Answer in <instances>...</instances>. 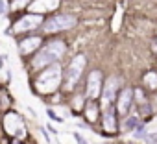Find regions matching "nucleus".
I'll return each instance as SVG.
<instances>
[{"instance_id":"1","label":"nucleus","mask_w":157,"mask_h":144,"mask_svg":"<svg viewBox=\"0 0 157 144\" xmlns=\"http://www.w3.org/2000/svg\"><path fill=\"white\" fill-rule=\"evenodd\" d=\"M63 54H65V43L63 41H52L44 48H41V52L33 59V66L41 68L46 65H54V61H57Z\"/></svg>"},{"instance_id":"2","label":"nucleus","mask_w":157,"mask_h":144,"mask_svg":"<svg viewBox=\"0 0 157 144\" xmlns=\"http://www.w3.org/2000/svg\"><path fill=\"white\" fill-rule=\"evenodd\" d=\"M59 78H61V68H59V65H50V66L43 72V74L39 76V80H37V89H39L41 93L48 94V93H52V91L57 89Z\"/></svg>"},{"instance_id":"3","label":"nucleus","mask_w":157,"mask_h":144,"mask_svg":"<svg viewBox=\"0 0 157 144\" xmlns=\"http://www.w3.org/2000/svg\"><path fill=\"white\" fill-rule=\"evenodd\" d=\"M83 66H85V55L83 54H78L70 63H68V68H67V89H74V85L78 83V80L82 78V72H83Z\"/></svg>"},{"instance_id":"4","label":"nucleus","mask_w":157,"mask_h":144,"mask_svg":"<svg viewBox=\"0 0 157 144\" xmlns=\"http://www.w3.org/2000/svg\"><path fill=\"white\" fill-rule=\"evenodd\" d=\"M76 26V19L72 15H57L54 19H48L43 26V30L46 33H52V32H63V30H68Z\"/></svg>"},{"instance_id":"5","label":"nucleus","mask_w":157,"mask_h":144,"mask_svg":"<svg viewBox=\"0 0 157 144\" xmlns=\"http://www.w3.org/2000/svg\"><path fill=\"white\" fill-rule=\"evenodd\" d=\"M117 89H118V80L117 78H109L105 87H104V93H102V109H104V113L111 111V104L117 98Z\"/></svg>"},{"instance_id":"6","label":"nucleus","mask_w":157,"mask_h":144,"mask_svg":"<svg viewBox=\"0 0 157 144\" xmlns=\"http://www.w3.org/2000/svg\"><path fill=\"white\" fill-rule=\"evenodd\" d=\"M100 94H102V72L93 70L89 74V78H87V96L91 100H94Z\"/></svg>"},{"instance_id":"7","label":"nucleus","mask_w":157,"mask_h":144,"mask_svg":"<svg viewBox=\"0 0 157 144\" xmlns=\"http://www.w3.org/2000/svg\"><path fill=\"white\" fill-rule=\"evenodd\" d=\"M41 22H43V17L32 13V15H26V17L19 19V21L15 22V26H13V32H30V30L39 28Z\"/></svg>"},{"instance_id":"8","label":"nucleus","mask_w":157,"mask_h":144,"mask_svg":"<svg viewBox=\"0 0 157 144\" xmlns=\"http://www.w3.org/2000/svg\"><path fill=\"white\" fill-rule=\"evenodd\" d=\"M59 6V0H33V2L28 6L30 11H33L35 15H41L44 11H52Z\"/></svg>"},{"instance_id":"9","label":"nucleus","mask_w":157,"mask_h":144,"mask_svg":"<svg viewBox=\"0 0 157 144\" xmlns=\"http://www.w3.org/2000/svg\"><path fill=\"white\" fill-rule=\"evenodd\" d=\"M39 44H41V37H26L24 41H21L19 43V50H21V54H32L35 48H39Z\"/></svg>"},{"instance_id":"10","label":"nucleus","mask_w":157,"mask_h":144,"mask_svg":"<svg viewBox=\"0 0 157 144\" xmlns=\"http://www.w3.org/2000/svg\"><path fill=\"white\" fill-rule=\"evenodd\" d=\"M131 96H133V91L131 89H124L120 93V98H118V111L122 115H128L129 111V105H131Z\"/></svg>"},{"instance_id":"11","label":"nucleus","mask_w":157,"mask_h":144,"mask_svg":"<svg viewBox=\"0 0 157 144\" xmlns=\"http://www.w3.org/2000/svg\"><path fill=\"white\" fill-rule=\"evenodd\" d=\"M104 127H105V131H115L117 129V120H115L113 111H105L104 113Z\"/></svg>"},{"instance_id":"12","label":"nucleus","mask_w":157,"mask_h":144,"mask_svg":"<svg viewBox=\"0 0 157 144\" xmlns=\"http://www.w3.org/2000/svg\"><path fill=\"white\" fill-rule=\"evenodd\" d=\"M144 81H146V85L148 87H151V89H155L157 87V74H153V72H150V74L144 78Z\"/></svg>"},{"instance_id":"13","label":"nucleus","mask_w":157,"mask_h":144,"mask_svg":"<svg viewBox=\"0 0 157 144\" xmlns=\"http://www.w3.org/2000/svg\"><path fill=\"white\" fill-rule=\"evenodd\" d=\"M137 126H139L137 116H129V118H126V122H124V127H126V129H133V127H137Z\"/></svg>"},{"instance_id":"14","label":"nucleus","mask_w":157,"mask_h":144,"mask_svg":"<svg viewBox=\"0 0 157 144\" xmlns=\"http://www.w3.org/2000/svg\"><path fill=\"white\" fill-rule=\"evenodd\" d=\"M33 2V0H15L13 2V8L15 9H19V8H24V6H30Z\"/></svg>"},{"instance_id":"15","label":"nucleus","mask_w":157,"mask_h":144,"mask_svg":"<svg viewBox=\"0 0 157 144\" xmlns=\"http://www.w3.org/2000/svg\"><path fill=\"white\" fill-rule=\"evenodd\" d=\"M87 118H89L91 122H94V105H93V104L87 107Z\"/></svg>"},{"instance_id":"16","label":"nucleus","mask_w":157,"mask_h":144,"mask_svg":"<svg viewBox=\"0 0 157 144\" xmlns=\"http://www.w3.org/2000/svg\"><path fill=\"white\" fill-rule=\"evenodd\" d=\"M48 116H50V118H54L56 122H63V120H61V118H59V116H57L54 111H50V109H48Z\"/></svg>"},{"instance_id":"17","label":"nucleus","mask_w":157,"mask_h":144,"mask_svg":"<svg viewBox=\"0 0 157 144\" xmlns=\"http://www.w3.org/2000/svg\"><path fill=\"white\" fill-rule=\"evenodd\" d=\"M0 13H6V2L0 0Z\"/></svg>"},{"instance_id":"18","label":"nucleus","mask_w":157,"mask_h":144,"mask_svg":"<svg viewBox=\"0 0 157 144\" xmlns=\"http://www.w3.org/2000/svg\"><path fill=\"white\" fill-rule=\"evenodd\" d=\"M74 137L78 138V142H80V144H87V140H85V138H82L80 135H74Z\"/></svg>"},{"instance_id":"19","label":"nucleus","mask_w":157,"mask_h":144,"mask_svg":"<svg viewBox=\"0 0 157 144\" xmlns=\"http://www.w3.org/2000/svg\"><path fill=\"white\" fill-rule=\"evenodd\" d=\"M4 59H6L4 55H2V57H0V68H2V66H4Z\"/></svg>"},{"instance_id":"20","label":"nucleus","mask_w":157,"mask_h":144,"mask_svg":"<svg viewBox=\"0 0 157 144\" xmlns=\"http://www.w3.org/2000/svg\"><path fill=\"white\" fill-rule=\"evenodd\" d=\"M153 50H155V52H157V44H153Z\"/></svg>"}]
</instances>
